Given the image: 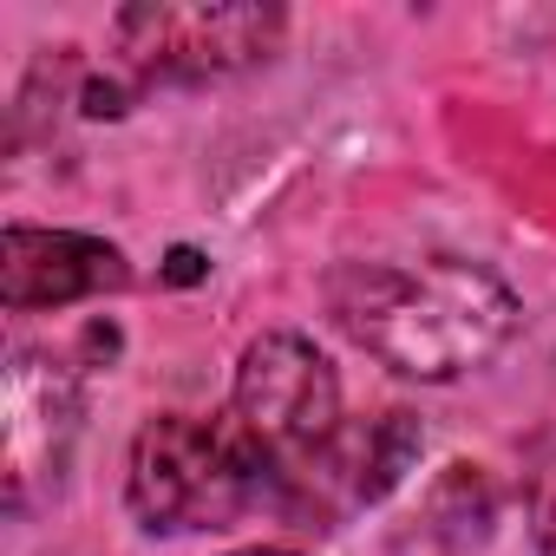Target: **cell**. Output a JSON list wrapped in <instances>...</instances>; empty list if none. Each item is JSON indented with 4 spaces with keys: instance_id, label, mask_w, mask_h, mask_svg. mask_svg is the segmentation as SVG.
<instances>
[{
    "instance_id": "obj_5",
    "label": "cell",
    "mask_w": 556,
    "mask_h": 556,
    "mask_svg": "<svg viewBox=\"0 0 556 556\" xmlns=\"http://www.w3.org/2000/svg\"><path fill=\"white\" fill-rule=\"evenodd\" d=\"M79 432V387L73 367L21 348L8 361V419H0V439H8V497L27 504L34 484H53L66 465V445Z\"/></svg>"
},
{
    "instance_id": "obj_3",
    "label": "cell",
    "mask_w": 556,
    "mask_h": 556,
    "mask_svg": "<svg viewBox=\"0 0 556 556\" xmlns=\"http://www.w3.org/2000/svg\"><path fill=\"white\" fill-rule=\"evenodd\" d=\"M229 426L268 465V478L315 471V458H328L341 432V380L328 354L302 334L249 341L229 387Z\"/></svg>"
},
{
    "instance_id": "obj_7",
    "label": "cell",
    "mask_w": 556,
    "mask_h": 556,
    "mask_svg": "<svg viewBox=\"0 0 556 556\" xmlns=\"http://www.w3.org/2000/svg\"><path fill=\"white\" fill-rule=\"evenodd\" d=\"M530 517H536V536L556 549V439H543V452H536V471H530Z\"/></svg>"
},
{
    "instance_id": "obj_4",
    "label": "cell",
    "mask_w": 556,
    "mask_h": 556,
    "mask_svg": "<svg viewBox=\"0 0 556 556\" xmlns=\"http://www.w3.org/2000/svg\"><path fill=\"white\" fill-rule=\"evenodd\" d=\"M118 53L144 79H210L262 60L282 34L275 8H125L112 21Z\"/></svg>"
},
{
    "instance_id": "obj_2",
    "label": "cell",
    "mask_w": 556,
    "mask_h": 556,
    "mask_svg": "<svg viewBox=\"0 0 556 556\" xmlns=\"http://www.w3.org/2000/svg\"><path fill=\"white\" fill-rule=\"evenodd\" d=\"M268 465L229 419L164 413L131 445V510L151 530H223L262 504Z\"/></svg>"
},
{
    "instance_id": "obj_9",
    "label": "cell",
    "mask_w": 556,
    "mask_h": 556,
    "mask_svg": "<svg viewBox=\"0 0 556 556\" xmlns=\"http://www.w3.org/2000/svg\"><path fill=\"white\" fill-rule=\"evenodd\" d=\"M236 556H295V549H236Z\"/></svg>"
},
{
    "instance_id": "obj_6",
    "label": "cell",
    "mask_w": 556,
    "mask_h": 556,
    "mask_svg": "<svg viewBox=\"0 0 556 556\" xmlns=\"http://www.w3.org/2000/svg\"><path fill=\"white\" fill-rule=\"evenodd\" d=\"M131 268L112 242L99 236H79V229H27L14 223L0 236V302L14 315H34V308H66V302H86V295H105V289H125Z\"/></svg>"
},
{
    "instance_id": "obj_1",
    "label": "cell",
    "mask_w": 556,
    "mask_h": 556,
    "mask_svg": "<svg viewBox=\"0 0 556 556\" xmlns=\"http://www.w3.org/2000/svg\"><path fill=\"white\" fill-rule=\"evenodd\" d=\"M334 321L406 380H458L491 367L523 308L491 268L432 255V262H354L334 275Z\"/></svg>"
},
{
    "instance_id": "obj_8",
    "label": "cell",
    "mask_w": 556,
    "mask_h": 556,
    "mask_svg": "<svg viewBox=\"0 0 556 556\" xmlns=\"http://www.w3.org/2000/svg\"><path fill=\"white\" fill-rule=\"evenodd\" d=\"M170 262H177V268H170V275H177V282H190V275H197V255H190V249H177Z\"/></svg>"
}]
</instances>
